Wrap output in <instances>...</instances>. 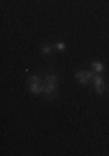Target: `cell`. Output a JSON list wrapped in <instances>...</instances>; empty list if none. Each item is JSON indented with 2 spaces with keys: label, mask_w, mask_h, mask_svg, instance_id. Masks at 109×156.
<instances>
[{
  "label": "cell",
  "mask_w": 109,
  "mask_h": 156,
  "mask_svg": "<svg viewBox=\"0 0 109 156\" xmlns=\"http://www.w3.org/2000/svg\"><path fill=\"white\" fill-rule=\"evenodd\" d=\"M28 89L31 90L33 94H42L44 92V83L38 76H31L28 80Z\"/></svg>",
  "instance_id": "obj_2"
},
{
  "label": "cell",
  "mask_w": 109,
  "mask_h": 156,
  "mask_svg": "<svg viewBox=\"0 0 109 156\" xmlns=\"http://www.w3.org/2000/svg\"><path fill=\"white\" fill-rule=\"evenodd\" d=\"M92 78H93V73H92V71H78V73H76V80H78L82 85L90 83V80H92Z\"/></svg>",
  "instance_id": "obj_3"
},
{
  "label": "cell",
  "mask_w": 109,
  "mask_h": 156,
  "mask_svg": "<svg viewBox=\"0 0 109 156\" xmlns=\"http://www.w3.org/2000/svg\"><path fill=\"white\" fill-rule=\"evenodd\" d=\"M42 94H45L47 97H57V78H55V75H49L45 78Z\"/></svg>",
  "instance_id": "obj_1"
},
{
  "label": "cell",
  "mask_w": 109,
  "mask_h": 156,
  "mask_svg": "<svg viewBox=\"0 0 109 156\" xmlns=\"http://www.w3.org/2000/svg\"><path fill=\"white\" fill-rule=\"evenodd\" d=\"M93 85H95L97 94H104V90H106V83H104L102 78H100V76H93Z\"/></svg>",
  "instance_id": "obj_4"
},
{
  "label": "cell",
  "mask_w": 109,
  "mask_h": 156,
  "mask_svg": "<svg viewBox=\"0 0 109 156\" xmlns=\"http://www.w3.org/2000/svg\"><path fill=\"white\" fill-rule=\"evenodd\" d=\"M55 47H57V50H64L66 49V45L62 44V42H57V45H55Z\"/></svg>",
  "instance_id": "obj_7"
},
{
  "label": "cell",
  "mask_w": 109,
  "mask_h": 156,
  "mask_svg": "<svg viewBox=\"0 0 109 156\" xmlns=\"http://www.w3.org/2000/svg\"><path fill=\"white\" fill-rule=\"evenodd\" d=\"M50 50H52V47H50V45H44V47H42V52H44L45 56H47V54H50Z\"/></svg>",
  "instance_id": "obj_6"
},
{
  "label": "cell",
  "mask_w": 109,
  "mask_h": 156,
  "mask_svg": "<svg viewBox=\"0 0 109 156\" xmlns=\"http://www.w3.org/2000/svg\"><path fill=\"white\" fill-rule=\"evenodd\" d=\"M92 68H93L97 73H102V71H104V64H102V62H97V61H95V62L92 64Z\"/></svg>",
  "instance_id": "obj_5"
}]
</instances>
